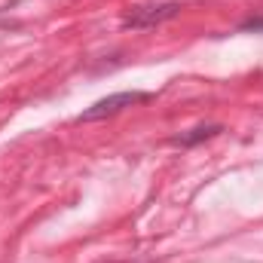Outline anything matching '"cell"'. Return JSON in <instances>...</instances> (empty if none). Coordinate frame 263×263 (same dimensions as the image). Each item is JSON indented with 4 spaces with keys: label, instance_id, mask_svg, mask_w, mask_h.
Instances as JSON below:
<instances>
[{
    "label": "cell",
    "instance_id": "obj_4",
    "mask_svg": "<svg viewBox=\"0 0 263 263\" xmlns=\"http://www.w3.org/2000/svg\"><path fill=\"white\" fill-rule=\"evenodd\" d=\"M239 31H254V34H260V31H263V15H257V18H248V22H242V25H239Z\"/></svg>",
    "mask_w": 263,
    "mask_h": 263
},
{
    "label": "cell",
    "instance_id": "obj_1",
    "mask_svg": "<svg viewBox=\"0 0 263 263\" xmlns=\"http://www.w3.org/2000/svg\"><path fill=\"white\" fill-rule=\"evenodd\" d=\"M153 95L150 92H117V95H107V98H101V101H95L89 110H83L77 120L80 123H95V120H107V117H117L120 110H126V107H135V104H144V101H150Z\"/></svg>",
    "mask_w": 263,
    "mask_h": 263
},
{
    "label": "cell",
    "instance_id": "obj_2",
    "mask_svg": "<svg viewBox=\"0 0 263 263\" xmlns=\"http://www.w3.org/2000/svg\"><path fill=\"white\" fill-rule=\"evenodd\" d=\"M178 12H181V3H175V0H168V3H144V6H135L123 18V28L147 31V28H156L162 22H172Z\"/></svg>",
    "mask_w": 263,
    "mask_h": 263
},
{
    "label": "cell",
    "instance_id": "obj_3",
    "mask_svg": "<svg viewBox=\"0 0 263 263\" xmlns=\"http://www.w3.org/2000/svg\"><path fill=\"white\" fill-rule=\"evenodd\" d=\"M220 132H223L220 123H208V126H196V129H190V132L175 135L172 144H175V147H196V144L208 141V138H214V135H220Z\"/></svg>",
    "mask_w": 263,
    "mask_h": 263
}]
</instances>
